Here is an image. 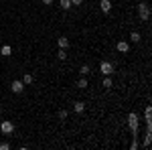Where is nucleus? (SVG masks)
Here are the masks:
<instances>
[{
	"instance_id": "nucleus-6",
	"label": "nucleus",
	"mask_w": 152,
	"mask_h": 150,
	"mask_svg": "<svg viewBox=\"0 0 152 150\" xmlns=\"http://www.w3.org/2000/svg\"><path fill=\"white\" fill-rule=\"evenodd\" d=\"M0 55H2V57H10L12 55L10 45H0Z\"/></svg>"
},
{
	"instance_id": "nucleus-23",
	"label": "nucleus",
	"mask_w": 152,
	"mask_h": 150,
	"mask_svg": "<svg viewBox=\"0 0 152 150\" xmlns=\"http://www.w3.org/2000/svg\"><path fill=\"white\" fill-rule=\"evenodd\" d=\"M0 120H2V114H0Z\"/></svg>"
},
{
	"instance_id": "nucleus-7",
	"label": "nucleus",
	"mask_w": 152,
	"mask_h": 150,
	"mask_svg": "<svg viewBox=\"0 0 152 150\" xmlns=\"http://www.w3.org/2000/svg\"><path fill=\"white\" fill-rule=\"evenodd\" d=\"M99 8H102V12L107 14V12L112 10V2H110V0H102V2H99Z\"/></svg>"
},
{
	"instance_id": "nucleus-12",
	"label": "nucleus",
	"mask_w": 152,
	"mask_h": 150,
	"mask_svg": "<svg viewBox=\"0 0 152 150\" xmlns=\"http://www.w3.org/2000/svg\"><path fill=\"white\" fill-rule=\"evenodd\" d=\"M33 81H35V77H33L31 73H24V77H23V83H24V85H31Z\"/></svg>"
},
{
	"instance_id": "nucleus-9",
	"label": "nucleus",
	"mask_w": 152,
	"mask_h": 150,
	"mask_svg": "<svg viewBox=\"0 0 152 150\" xmlns=\"http://www.w3.org/2000/svg\"><path fill=\"white\" fill-rule=\"evenodd\" d=\"M118 51H120V53H128L130 45L126 43V41H120V43H118Z\"/></svg>"
},
{
	"instance_id": "nucleus-21",
	"label": "nucleus",
	"mask_w": 152,
	"mask_h": 150,
	"mask_svg": "<svg viewBox=\"0 0 152 150\" xmlns=\"http://www.w3.org/2000/svg\"><path fill=\"white\" fill-rule=\"evenodd\" d=\"M150 132H148V136H146V138H144V146H150Z\"/></svg>"
},
{
	"instance_id": "nucleus-15",
	"label": "nucleus",
	"mask_w": 152,
	"mask_h": 150,
	"mask_svg": "<svg viewBox=\"0 0 152 150\" xmlns=\"http://www.w3.org/2000/svg\"><path fill=\"white\" fill-rule=\"evenodd\" d=\"M130 41H132V43H140V33H136V31H134V33L130 35Z\"/></svg>"
},
{
	"instance_id": "nucleus-5",
	"label": "nucleus",
	"mask_w": 152,
	"mask_h": 150,
	"mask_svg": "<svg viewBox=\"0 0 152 150\" xmlns=\"http://www.w3.org/2000/svg\"><path fill=\"white\" fill-rule=\"evenodd\" d=\"M24 87H26V85L23 83V79H14V81L10 83L12 93H23V91H24Z\"/></svg>"
},
{
	"instance_id": "nucleus-13",
	"label": "nucleus",
	"mask_w": 152,
	"mask_h": 150,
	"mask_svg": "<svg viewBox=\"0 0 152 150\" xmlns=\"http://www.w3.org/2000/svg\"><path fill=\"white\" fill-rule=\"evenodd\" d=\"M79 73H81L83 77H87V75L91 73V69H89V65H81V69H79Z\"/></svg>"
},
{
	"instance_id": "nucleus-24",
	"label": "nucleus",
	"mask_w": 152,
	"mask_h": 150,
	"mask_svg": "<svg viewBox=\"0 0 152 150\" xmlns=\"http://www.w3.org/2000/svg\"><path fill=\"white\" fill-rule=\"evenodd\" d=\"M0 45H2V41H0Z\"/></svg>"
},
{
	"instance_id": "nucleus-17",
	"label": "nucleus",
	"mask_w": 152,
	"mask_h": 150,
	"mask_svg": "<svg viewBox=\"0 0 152 150\" xmlns=\"http://www.w3.org/2000/svg\"><path fill=\"white\" fill-rule=\"evenodd\" d=\"M57 57H59V61H65V59H67V53H65V49H59Z\"/></svg>"
},
{
	"instance_id": "nucleus-1",
	"label": "nucleus",
	"mask_w": 152,
	"mask_h": 150,
	"mask_svg": "<svg viewBox=\"0 0 152 150\" xmlns=\"http://www.w3.org/2000/svg\"><path fill=\"white\" fill-rule=\"evenodd\" d=\"M138 16H140V20H148V18H150V8H148L146 2L138 4Z\"/></svg>"
},
{
	"instance_id": "nucleus-18",
	"label": "nucleus",
	"mask_w": 152,
	"mask_h": 150,
	"mask_svg": "<svg viewBox=\"0 0 152 150\" xmlns=\"http://www.w3.org/2000/svg\"><path fill=\"white\" fill-rule=\"evenodd\" d=\"M8 148H10L8 142H0V150H8Z\"/></svg>"
},
{
	"instance_id": "nucleus-4",
	"label": "nucleus",
	"mask_w": 152,
	"mask_h": 150,
	"mask_svg": "<svg viewBox=\"0 0 152 150\" xmlns=\"http://www.w3.org/2000/svg\"><path fill=\"white\" fill-rule=\"evenodd\" d=\"M99 71H102L104 75H112V73H114V63H110V61H102V63H99Z\"/></svg>"
},
{
	"instance_id": "nucleus-19",
	"label": "nucleus",
	"mask_w": 152,
	"mask_h": 150,
	"mask_svg": "<svg viewBox=\"0 0 152 150\" xmlns=\"http://www.w3.org/2000/svg\"><path fill=\"white\" fill-rule=\"evenodd\" d=\"M83 0H71V6H81Z\"/></svg>"
},
{
	"instance_id": "nucleus-11",
	"label": "nucleus",
	"mask_w": 152,
	"mask_h": 150,
	"mask_svg": "<svg viewBox=\"0 0 152 150\" xmlns=\"http://www.w3.org/2000/svg\"><path fill=\"white\" fill-rule=\"evenodd\" d=\"M112 85H114V83H112V79H110V75H105L104 81H102V87H105V89H112Z\"/></svg>"
},
{
	"instance_id": "nucleus-25",
	"label": "nucleus",
	"mask_w": 152,
	"mask_h": 150,
	"mask_svg": "<svg viewBox=\"0 0 152 150\" xmlns=\"http://www.w3.org/2000/svg\"><path fill=\"white\" fill-rule=\"evenodd\" d=\"M0 14H2V12H0Z\"/></svg>"
},
{
	"instance_id": "nucleus-20",
	"label": "nucleus",
	"mask_w": 152,
	"mask_h": 150,
	"mask_svg": "<svg viewBox=\"0 0 152 150\" xmlns=\"http://www.w3.org/2000/svg\"><path fill=\"white\" fill-rule=\"evenodd\" d=\"M59 118L65 120V118H67V112H65V110H59Z\"/></svg>"
},
{
	"instance_id": "nucleus-14",
	"label": "nucleus",
	"mask_w": 152,
	"mask_h": 150,
	"mask_svg": "<svg viewBox=\"0 0 152 150\" xmlns=\"http://www.w3.org/2000/svg\"><path fill=\"white\" fill-rule=\"evenodd\" d=\"M59 4H61L63 10H69L71 8V0H59Z\"/></svg>"
},
{
	"instance_id": "nucleus-3",
	"label": "nucleus",
	"mask_w": 152,
	"mask_h": 150,
	"mask_svg": "<svg viewBox=\"0 0 152 150\" xmlns=\"http://www.w3.org/2000/svg\"><path fill=\"white\" fill-rule=\"evenodd\" d=\"M0 130H2V134H12L14 132V124H12L10 120H2V124H0Z\"/></svg>"
},
{
	"instance_id": "nucleus-2",
	"label": "nucleus",
	"mask_w": 152,
	"mask_h": 150,
	"mask_svg": "<svg viewBox=\"0 0 152 150\" xmlns=\"http://www.w3.org/2000/svg\"><path fill=\"white\" fill-rule=\"evenodd\" d=\"M128 126L134 130V134L138 132V126H140V118H138V114H134V112H132V114L128 116Z\"/></svg>"
},
{
	"instance_id": "nucleus-16",
	"label": "nucleus",
	"mask_w": 152,
	"mask_h": 150,
	"mask_svg": "<svg viewBox=\"0 0 152 150\" xmlns=\"http://www.w3.org/2000/svg\"><path fill=\"white\" fill-rule=\"evenodd\" d=\"M77 87H79V89H85V87H87V79H85V77H81V79L77 81Z\"/></svg>"
},
{
	"instance_id": "nucleus-10",
	"label": "nucleus",
	"mask_w": 152,
	"mask_h": 150,
	"mask_svg": "<svg viewBox=\"0 0 152 150\" xmlns=\"http://www.w3.org/2000/svg\"><path fill=\"white\" fill-rule=\"evenodd\" d=\"M73 108H75V114H83V112H85V104H83V102H75Z\"/></svg>"
},
{
	"instance_id": "nucleus-8",
	"label": "nucleus",
	"mask_w": 152,
	"mask_h": 150,
	"mask_svg": "<svg viewBox=\"0 0 152 150\" xmlns=\"http://www.w3.org/2000/svg\"><path fill=\"white\" fill-rule=\"evenodd\" d=\"M57 45H59V49H67V47H69V39H67V37H59Z\"/></svg>"
},
{
	"instance_id": "nucleus-22",
	"label": "nucleus",
	"mask_w": 152,
	"mask_h": 150,
	"mask_svg": "<svg viewBox=\"0 0 152 150\" xmlns=\"http://www.w3.org/2000/svg\"><path fill=\"white\" fill-rule=\"evenodd\" d=\"M43 4H45V6H49V4H53V0H43Z\"/></svg>"
}]
</instances>
